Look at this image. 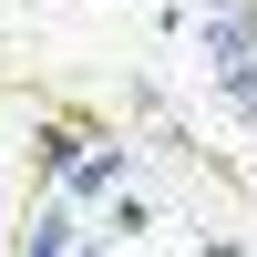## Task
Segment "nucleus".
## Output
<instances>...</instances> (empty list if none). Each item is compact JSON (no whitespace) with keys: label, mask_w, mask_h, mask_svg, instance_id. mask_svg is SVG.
Returning a JSON list of instances; mask_svg holds the SVG:
<instances>
[{"label":"nucleus","mask_w":257,"mask_h":257,"mask_svg":"<svg viewBox=\"0 0 257 257\" xmlns=\"http://www.w3.org/2000/svg\"><path fill=\"white\" fill-rule=\"evenodd\" d=\"M72 175H82V185H93V196H113V185H123V155H82V165H72Z\"/></svg>","instance_id":"obj_3"},{"label":"nucleus","mask_w":257,"mask_h":257,"mask_svg":"<svg viewBox=\"0 0 257 257\" xmlns=\"http://www.w3.org/2000/svg\"><path fill=\"white\" fill-rule=\"evenodd\" d=\"M31 257H72V216H62V206L31 216Z\"/></svg>","instance_id":"obj_1"},{"label":"nucleus","mask_w":257,"mask_h":257,"mask_svg":"<svg viewBox=\"0 0 257 257\" xmlns=\"http://www.w3.org/2000/svg\"><path fill=\"white\" fill-rule=\"evenodd\" d=\"M41 165H52V175H72V165H82V134H72V123H52V134H41Z\"/></svg>","instance_id":"obj_2"}]
</instances>
